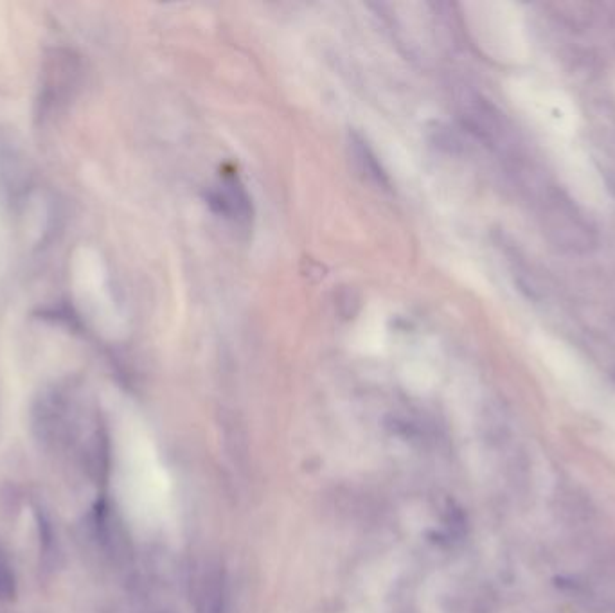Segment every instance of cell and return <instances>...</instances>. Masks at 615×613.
<instances>
[{"label":"cell","instance_id":"1","mask_svg":"<svg viewBox=\"0 0 615 613\" xmlns=\"http://www.w3.org/2000/svg\"><path fill=\"white\" fill-rule=\"evenodd\" d=\"M540 198V220L554 245L571 252H585L596 245L592 227L567 196L554 189H545Z\"/></svg>","mask_w":615,"mask_h":613},{"label":"cell","instance_id":"2","mask_svg":"<svg viewBox=\"0 0 615 613\" xmlns=\"http://www.w3.org/2000/svg\"><path fill=\"white\" fill-rule=\"evenodd\" d=\"M461 117L473 134L497 152L508 153L515 146L513 130L509 128L504 114L477 94L461 98Z\"/></svg>","mask_w":615,"mask_h":613},{"label":"cell","instance_id":"3","mask_svg":"<svg viewBox=\"0 0 615 613\" xmlns=\"http://www.w3.org/2000/svg\"><path fill=\"white\" fill-rule=\"evenodd\" d=\"M207 204L214 213L240 227H249L254 216L252 200L238 175L223 173L220 180L207 191Z\"/></svg>","mask_w":615,"mask_h":613},{"label":"cell","instance_id":"4","mask_svg":"<svg viewBox=\"0 0 615 613\" xmlns=\"http://www.w3.org/2000/svg\"><path fill=\"white\" fill-rule=\"evenodd\" d=\"M349 148H351V153H353V157H355L358 169H360L371 182H375L376 186L384 187V189L391 186L389 177H387L385 169L382 168L380 160L376 159L375 152L369 148V144H367L360 135H349Z\"/></svg>","mask_w":615,"mask_h":613},{"label":"cell","instance_id":"5","mask_svg":"<svg viewBox=\"0 0 615 613\" xmlns=\"http://www.w3.org/2000/svg\"><path fill=\"white\" fill-rule=\"evenodd\" d=\"M17 594V578L9 558L0 551V599H13Z\"/></svg>","mask_w":615,"mask_h":613}]
</instances>
